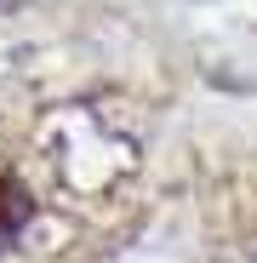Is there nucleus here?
<instances>
[{
	"instance_id": "f257e3e1",
	"label": "nucleus",
	"mask_w": 257,
	"mask_h": 263,
	"mask_svg": "<svg viewBox=\"0 0 257 263\" xmlns=\"http://www.w3.org/2000/svg\"><path fill=\"white\" fill-rule=\"evenodd\" d=\"M29 217H34V195H29V183L17 178L6 160H0V252L17 246V235L29 229Z\"/></svg>"
}]
</instances>
